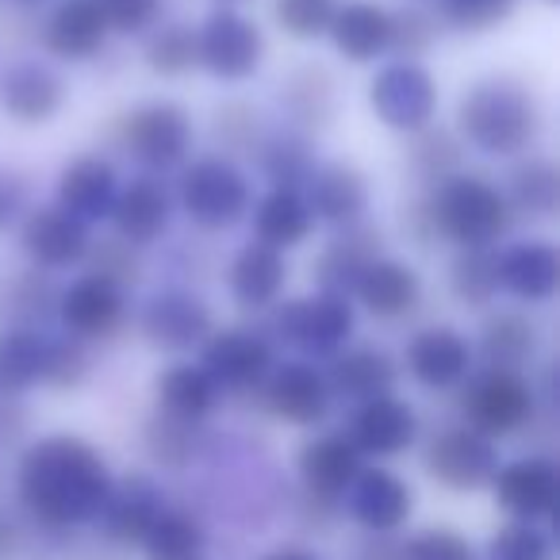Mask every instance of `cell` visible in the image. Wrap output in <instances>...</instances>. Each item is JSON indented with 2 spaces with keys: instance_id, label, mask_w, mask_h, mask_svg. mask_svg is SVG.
<instances>
[{
  "instance_id": "obj_39",
  "label": "cell",
  "mask_w": 560,
  "mask_h": 560,
  "mask_svg": "<svg viewBox=\"0 0 560 560\" xmlns=\"http://www.w3.org/2000/svg\"><path fill=\"white\" fill-rule=\"evenodd\" d=\"M58 289H62V280L32 269V265L4 272L0 277V327L55 330Z\"/></svg>"
},
{
  "instance_id": "obj_36",
  "label": "cell",
  "mask_w": 560,
  "mask_h": 560,
  "mask_svg": "<svg viewBox=\"0 0 560 560\" xmlns=\"http://www.w3.org/2000/svg\"><path fill=\"white\" fill-rule=\"evenodd\" d=\"M249 238L261 246L277 249V254H296L315 238V215L307 208L304 192L296 188H261L249 208Z\"/></svg>"
},
{
  "instance_id": "obj_30",
  "label": "cell",
  "mask_w": 560,
  "mask_h": 560,
  "mask_svg": "<svg viewBox=\"0 0 560 560\" xmlns=\"http://www.w3.org/2000/svg\"><path fill=\"white\" fill-rule=\"evenodd\" d=\"M124 185V173L101 150H85L73 154L58 165L55 173V203L62 211H70L73 219H81L85 226H104L112 215V203Z\"/></svg>"
},
{
  "instance_id": "obj_28",
  "label": "cell",
  "mask_w": 560,
  "mask_h": 560,
  "mask_svg": "<svg viewBox=\"0 0 560 560\" xmlns=\"http://www.w3.org/2000/svg\"><path fill=\"white\" fill-rule=\"evenodd\" d=\"M165 506H170V495H165L162 480L150 468H131V472L116 476L93 529L108 549H139V541Z\"/></svg>"
},
{
  "instance_id": "obj_24",
  "label": "cell",
  "mask_w": 560,
  "mask_h": 560,
  "mask_svg": "<svg viewBox=\"0 0 560 560\" xmlns=\"http://www.w3.org/2000/svg\"><path fill=\"white\" fill-rule=\"evenodd\" d=\"M476 365L506 369V373H534L545 358V323L537 312L514 304H495L480 315L472 330Z\"/></svg>"
},
{
  "instance_id": "obj_41",
  "label": "cell",
  "mask_w": 560,
  "mask_h": 560,
  "mask_svg": "<svg viewBox=\"0 0 560 560\" xmlns=\"http://www.w3.org/2000/svg\"><path fill=\"white\" fill-rule=\"evenodd\" d=\"M211 534L192 506L170 503L139 541L142 560H208Z\"/></svg>"
},
{
  "instance_id": "obj_57",
  "label": "cell",
  "mask_w": 560,
  "mask_h": 560,
  "mask_svg": "<svg viewBox=\"0 0 560 560\" xmlns=\"http://www.w3.org/2000/svg\"><path fill=\"white\" fill-rule=\"evenodd\" d=\"M27 438H32V411H27V399L0 396V453L20 450Z\"/></svg>"
},
{
  "instance_id": "obj_35",
  "label": "cell",
  "mask_w": 560,
  "mask_h": 560,
  "mask_svg": "<svg viewBox=\"0 0 560 560\" xmlns=\"http://www.w3.org/2000/svg\"><path fill=\"white\" fill-rule=\"evenodd\" d=\"M150 399H154L158 415H170L177 422H192V427H208L226 404L219 384L196 365V358H177L162 365L150 381Z\"/></svg>"
},
{
  "instance_id": "obj_16",
  "label": "cell",
  "mask_w": 560,
  "mask_h": 560,
  "mask_svg": "<svg viewBox=\"0 0 560 560\" xmlns=\"http://www.w3.org/2000/svg\"><path fill=\"white\" fill-rule=\"evenodd\" d=\"M70 104V78L43 55H12L0 62V116L24 131L50 127Z\"/></svg>"
},
{
  "instance_id": "obj_45",
  "label": "cell",
  "mask_w": 560,
  "mask_h": 560,
  "mask_svg": "<svg viewBox=\"0 0 560 560\" xmlns=\"http://www.w3.org/2000/svg\"><path fill=\"white\" fill-rule=\"evenodd\" d=\"M139 66L158 81H185L196 73V27L188 20H162L139 39Z\"/></svg>"
},
{
  "instance_id": "obj_44",
  "label": "cell",
  "mask_w": 560,
  "mask_h": 560,
  "mask_svg": "<svg viewBox=\"0 0 560 560\" xmlns=\"http://www.w3.org/2000/svg\"><path fill=\"white\" fill-rule=\"evenodd\" d=\"M265 131H269V116L249 96H223L208 116L211 150L223 158H234V162H246Z\"/></svg>"
},
{
  "instance_id": "obj_52",
  "label": "cell",
  "mask_w": 560,
  "mask_h": 560,
  "mask_svg": "<svg viewBox=\"0 0 560 560\" xmlns=\"http://www.w3.org/2000/svg\"><path fill=\"white\" fill-rule=\"evenodd\" d=\"M338 0H272L269 20L277 35H284L296 47H315L327 39V27L335 20Z\"/></svg>"
},
{
  "instance_id": "obj_25",
  "label": "cell",
  "mask_w": 560,
  "mask_h": 560,
  "mask_svg": "<svg viewBox=\"0 0 560 560\" xmlns=\"http://www.w3.org/2000/svg\"><path fill=\"white\" fill-rule=\"evenodd\" d=\"M491 503L511 522H541L549 526L560 503V465L549 453H518L503 457L491 480Z\"/></svg>"
},
{
  "instance_id": "obj_26",
  "label": "cell",
  "mask_w": 560,
  "mask_h": 560,
  "mask_svg": "<svg viewBox=\"0 0 560 560\" xmlns=\"http://www.w3.org/2000/svg\"><path fill=\"white\" fill-rule=\"evenodd\" d=\"M223 277L226 300L238 307L249 319H261L269 307H277L280 300L289 296L292 284V261L277 249L261 246V242H242L231 249V257L219 269Z\"/></svg>"
},
{
  "instance_id": "obj_4",
  "label": "cell",
  "mask_w": 560,
  "mask_h": 560,
  "mask_svg": "<svg viewBox=\"0 0 560 560\" xmlns=\"http://www.w3.org/2000/svg\"><path fill=\"white\" fill-rule=\"evenodd\" d=\"M173 203L177 215L203 238L231 234L249 219L257 196V180L246 170V162H234L215 150L192 154L173 173Z\"/></svg>"
},
{
  "instance_id": "obj_55",
  "label": "cell",
  "mask_w": 560,
  "mask_h": 560,
  "mask_svg": "<svg viewBox=\"0 0 560 560\" xmlns=\"http://www.w3.org/2000/svg\"><path fill=\"white\" fill-rule=\"evenodd\" d=\"M112 39H142L165 20V0H101Z\"/></svg>"
},
{
  "instance_id": "obj_20",
  "label": "cell",
  "mask_w": 560,
  "mask_h": 560,
  "mask_svg": "<svg viewBox=\"0 0 560 560\" xmlns=\"http://www.w3.org/2000/svg\"><path fill=\"white\" fill-rule=\"evenodd\" d=\"M272 104H277V124H289L319 139L342 116V81H338L335 66L319 62V58H300L277 78Z\"/></svg>"
},
{
  "instance_id": "obj_8",
  "label": "cell",
  "mask_w": 560,
  "mask_h": 560,
  "mask_svg": "<svg viewBox=\"0 0 560 560\" xmlns=\"http://www.w3.org/2000/svg\"><path fill=\"white\" fill-rule=\"evenodd\" d=\"M219 327L215 304L192 284H162V289L147 292L139 304L131 307V330L147 350L162 353V358H192L208 335Z\"/></svg>"
},
{
  "instance_id": "obj_53",
  "label": "cell",
  "mask_w": 560,
  "mask_h": 560,
  "mask_svg": "<svg viewBox=\"0 0 560 560\" xmlns=\"http://www.w3.org/2000/svg\"><path fill=\"white\" fill-rule=\"evenodd\" d=\"M85 269L104 280H112L116 289L135 292L142 280H147L150 261H147V249H135L131 242L116 238V234H96Z\"/></svg>"
},
{
  "instance_id": "obj_34",
  "label": "cell",
  "mask_w": 560,
  "mask_h": 560,
  "mask_svg": "<svg viewBox=\"0 0 560 560\" xmlns=\"http://www.w3.org/2000/svg\"><path fill=\"white\" fill-rule=\"evenodd\" d=\"M381 254H388V234H384V226L373 223V219L342 226V231H330V238L323 242L312 257V284L319 292L350 296L353 280L361 277V269Z\"/></svg>"
},
{
  "instance_id": "obj_47",
  "label": "cell",
  "mask_w": 560,
  "mask_h": 560,
  "mask_svg": "<svg viewBox=\"0 0 560 560\" xmlns=\"http://www.w3.org/2000/svg\"><path fill=\"white\" fill-rule=\"evenodd\" d=\"M96 376V350L66 330H47L43 342V388L58 396H78Z\"/></svg>"
},
{
  "instance_id": "obj_38",
  "label": "cell",
  "mask_w": 560,
  "mask_h": 560,
  "mask_svg": "<svg viewBox=\"0 0 560 560\" xmlns=\"http://www.w3.org/2000/svg\"><path fill=\"white\" fill-rule=\"evenodd\" d=\"M246 162L254 165V180H261L265 188H296V192H304L307 177L319 165V139H312V135L296 131L289 124H269V131L261 135V142H257Z\"/></svg>"
},
{
  "instance_id": "obj_13",
  "label": "cell",
  "mask_w": 560,
  "mask_h": 560,
  "mask_svg": "<svg viewBox=\"0 0 560 560\" xmlns=\"http://www.w3.org/2000/svg\"><path fill=\"white\" fill-rule=\"evenodd\" d=\"M419 445L422 472L442 491H453V495H480V491H488L499 465H503L499 442L476 434L465 422H445V427H438Z\"/></svg>"
},
{
  "instance_id": "obj_15",
  "label": "cell",
  "mask_w": 560,
  "mask_h": 560,
  "mask_svg": "<svg viewBox=\"0 0 560 560\" xmlns=\"http://www.w3.org/2000/svg\"><path fill=\"white\" fill-rule=\"evenodd\" d=\"M16 249L24 265L50 277H66V272H81L89 261L96 231L62 211L55 200L27 203L24 215L16 219Z\"/></svg>"
},
{
  "instance_id": "obj_27",
  "label": "cell",
  "mask_w": 560,
  "mask_h": 560,
  "mask_svg": "<svg viewBox=\"0 0 560 560\" xmlns=\"http://www.w3.org/2000/svg\"><path fill=\"white\" fill-rule=\"evenodd\" d=\"M173 223H177V203H173V188L165 177L154 173H131L119 185V196L112 203L108 234L131 242L135 249H154L170 238Z\"/></svg>"
},
{
  "instance_id": "obj_32",
  "label": "cell",
  "mask_w": 560,
  "mask_h": 560,
  "mask_svg": "<svg viewBox=\"0 0 560 560\" xmlns=\"http://www.w3.org/2000/svg\"><path fill=\"white\" fill-rule=\"evenodd\" d=\"M361 453L350 445L342 430H312L292 453V472H296V491L327 503H342L346 488L361 472Z\"/></svg>"
},
{
  "instance_id": "obj_60",
  "label": "cell",
  "mask_w": 560,
  "mask_h": 560,
  "mask_svg": "<svg viewBox=\"0 0 560 560\" xmlns=\"http://www.w3.org/2000/svg\"><path fill=\"white\" fill-rule=\"evenodd\" d=\"M12 12H24V16H43V9H47L50 0H4Z\"/></svg>"
},
{
  "instance_id": "obj_43",
  "label": "cell",
  "mask_w": 560,
  "mask_h": 560,
  "mask_svg": "<svg viewBox=\"0 0 560 560\" xmlns=\"http://www.w3.org/2000/svg\"><path fill=\"white\" fill-rule=\"evenodd\" d=\"M445 292L460 312L483 315L499 300V277H495V249H450L445 261Z\"/></svg>"
},
{
  "instance_id": "obj_31",
  "label": "cell",
  "mask_w": 560,
  "mask_h": 560,
  "mask_svg": "<svg viewBox=\"0 0 560 560\" xmlns=\"http://www.w3.org/2000/svg\"><path fill=\"white\" fill-rule=\"evenodd\" d=\"M323 43L335 50L342 66L373 70L384 58H392V4H384V0H338Z\"/></svg>"
},
{
  "instance_id": "obj_50",
  "label": "cell",
  "mask_w": 560,
  "mask_h": 560,
  "mask_svg": "<svg viewBox=\"0 0 560 560\" xmlns=\"http://www.w3.org/2000/svg\"><path fill=\"white\" fill-rule=\"evenodd\" d=\"M66 545H70V537L43 529L16 503L0 506V560H50Z\"/></svg>"
},
{
  "instance_id": "obj_56",
  "label": "cell",
  "mask_w": 560,
  "mask_h": 560,
  "mask_svg": "<svg viewBox=\"0 0 560 560\" xmlns=\"http://www.w3.org/2000/svg\"><path fill=\"white\" fill-rule=\"evenodd\" d=\"M399 234H404L407 246L422 249H438V238H434V226H430V215H427V203H422V192H411L399 208Z\"/></svg>"
},
{
  "instance_id": "obj_48",
  "label": "cell",
  "mask_w": 560,
  "mask_h": 560,
  "mask_svg": "<svg viewBox=\"0 0 560 560\" xmlns=\"http://www.w3.org/2000/svg\"><path fill=\"white\" fill-rule=\"evenodd\" d=\"M434 16L442 20L445 32L465 35V39H483L511 24L526 0H427Z\"/></svg>"
},
{
  "instance_id": "obj_17",
  "label": "cell",
  "mask_w": 560,
  "mask_h": 560,
  "mask_svg": "<svg viewBox=\"0 0 560 560\" xmlns=\"http://www.w3.org/2000/svg\"><path fill=\"white\" fill-rule=\"evenodd\" d=\"M257 407L269 415L272 422H284L292 430H323L335 415V396L323 365L304 358H280L265 384L257 388Z\"/></svg>"
},
{
  "instance_id": "obj_19",
  "label": "cell",
  "mask_w": 560,
  "mask_h": 560,
  "mask_svg": "<svg viewBox=\"0 0 560 560\" xmlns=\"http://www.w3.org/2000/svg\"><path fill=\"white\" fill-rule=\"evenodd\" d=\"M419 491L392 465H361L342 495V518H350L365 537H399L415 518Z\"/></svg>"
},
{
  "instance_id": "obj_3",
  "label": "cell",
  "mask_w": 560,
  "mask_h": 560,
  "mask_svg": "<svg viewBox=\"0 0 560 560\" xmlns=\"http://www.w3.org/2000/svg\"><path fill=\"white\" fill-rule=\"evenodd\" d=\"M422 203L438 246L445 249H499L518 226L499 177L472 165L445 177L442 185L422 188Z\"/></svg>"
},
{
  "instance_id": "obj_33",
  "label": "cell",
  "mask_w": 560,
  "mask_h": 560,
  "mask_svg": "<svg viewBox=\"0 0 560 560\" xmlns=\"http://www.w3.org/2000/svg\"><path fill=\"white\" fill-rule=\"evenodd\" d=\"M330 384V396L335 404H365V399L376 396H388V392H399V358L388 350V346H376V342H350L342 353L323 365Z\"/></svg>"
},
{
  "instance_id": "obj_42",
  "label": "cell",
  "mask_w": 560,
  "mask_h": 560,
  "mask_svg": "<svg viewBox=\"0 0 560 560\" xmlns=\"http://www.w3.org/2000/svg\"><path fill=\"white\" fill-rule=\"evenodd\" d=\"M139 445L158 472H188L203 457V427L150 411L139 427Z\"/></svg>"
},
{
  "instance_id": "obj_11",
  "label": "cell",
  "mask_w": 560,
  "mask_h": 560,
  "mask_svg": "<svg viewBox=\"0 0 560 560\" xmlns=\"http://www.w3.org/2000/svg\"><path fill=\"white\" fill-rule=\"evenodd\" d=\"M277 361L280 350L265 335L261 319L219 323L208 342L196 350V365L219 384L223 399H254Z\"/></svg>"
},
{
  "instance_id": "obj_62",
  "label": "cell",
  "mask_w": 560,
  "mask_h": 560,
  "mask_svg": "<svg viewBox=\"0 0 560 560\" xmlns=\"http://www.w3.org/2000/svg\"><path fill=\"white\" fill-rule=\"evenodd\" d=\"M537 4H545V9H560V0H537Z\"/></svg>"
},
{
  "instance_id": "obj_58",
  "label": "cell",
  "mask_w": 560,
  "mask_h": 560,
  "mask_svg": "<svg viewBox=\"0 0 560 560\" xmlns=\"http://www.w3.org/2000/svg\"><path fill=\"white\" fill-rule=\"evenodd\" d=\"M27 203H32V200H27L24 177H20V173H12V170H0V231H9V226L24 215Z\"/></svg>"
},
{
  "instance_id": "obj_61",
  "label": "cell",
  "mask_w": 560,
  "mask_h": 560,
  "mask_svg": "<svg viewBox=\"0 0 560 560\" xmlns=\"http://www.w3.org/2000/svg\"><path fill=\"white\" fill-rule=\"evenodd\" d=\"M215 4H231V9H246V4H254V0H215Z\"/></svg>"
},
{
  "instance_id": "obj_14",
  "label": "cell",
  "mask_w": 560,
  "mask_h": 560,
  "mask_svg": "<svg viewBox=\"0 0 560 560\" xmlns=\"http://www.w3.org/2000/svg\"><path fill=\"white\" fill-rule=\"evenodd\" d=\"M472 369H476L472 335L445 319L415 327L407 335L404 350H399V373L415 388L430 392V396H453L472 376Z\"/></svg>"
},
{
  "instance_id": "obj_9",
  "label": "cell",
  "mask_w": 560,
  "mask_h": 560,
  "mask_svg": "<svg viewBox=\"0 0 560 560\" xmlns=\"http://www.w3.org/2000/svg\"><path fill=\"white\" fill-rule=\"evenodd\" d=\"M196 73L219 85H249L269 62V32L246 9L211 4L196 20Z\"/></svg>"
},
{
  "instance_id": "obj_1",
  "label": "cell",
  "mask_w": 560,
  "mask_h": 560,
  "mask_svg": "<svg viewBox=\"0 0 560 560\" xmlns=\"http://www.w3.org/2000/svg\"><path fill=\"white\" fill-rule=\"evenodd\" d=\"M116 483L108 453L85 434L50 430L27 438L12 468V503L50 534L73 537L101 518Z\"/></svg>"
},
{
  "instance_id": "obj_59",
  "label": "cell",
  "mask_w": 560,
  "mask_h": 560,
  "mask_svg": "<svg viewBox=\"0 0 560 560\" xmlns=\"http://www.w3.org/2000/svg\"><path fill=\"white\" fill-rule=\"evenodd\" d=\"M257 560H323L319 549H312V545L304 541H284V545H272L269 552H261Z\"/></svg>"
},
{
  "instance_id": "obj_7",
  "label": "cell",
  "mask_w": 560,
  "mask_h": 560,
  "mask_svg": "<svg viewBox=\"0 0 560 560\" xmlns=\"http://www.w3.org/2000/svg\"><path fill=\"white\" fill-rule=\"evenodd\" d=\"M453 404H457V422H465L476 434L491 438L499 445L529 434L552 415L537 399L529 373H506V369L483 365H476L472 376L453 392Z\"/></svg>"
},
{
  "instance_id": "obj_18",
  "label": "cell",
  "mask_w": 560,
  "mask_h": 560,
  "mask_svg": "<svg viewBox=\"0 0 560 560\" xmlns=\"http://www.w3.org/2000/svg\"><path fill=\"white\" fill-rule=\"evenodd\" d=\"M338 430L350 438V445L361 453V460H369V465H392V460L419 450L422 415L407 396L388 392V396L353 404Z\"/></svg>"
},
{
  "instance_id": "obj_23",
  "label": "cell",
  "mask_w": 560,
  "mask_h": 560,
  "mask_svg": "<svg viewBox=\"0 0 560 560\" xmlns=\"http://www.w3.org/2000/svg\"><path fill=\"white\" fill-rule=\"evenodd\" d=\"M495 277L499 296H506L514 307L541 312L552 307L560 296V249L545 234L526 238H506L495 249Z\"/></svg>"
},
{
  "instance_id": "obj_54",
  "label": "cell",
  "mask_w": 560,
  "mask_h": 560,
  "mask_svg": "<svg viewBox=\"0 0 560 560\" xmlns=\"http://www.w3.org/2000/svg\"><path fill=\"white\" fill-rule=\"evenodd\" d=\"M399 560H480V545L457 526H422L399 534Z\"/></svg>"
},
{
  "instance_id": "obj_46",
  "label": "cell",
  "mask_w": 560,
  "mask_h": 560,
  "mask_svg": "<svg viewBox=\"0 0 560 560\" xmlns=\"http://www.w3.org/2000/svg\"><path fill=\"white\" fill-rule=\"evenodd\" d=\"M43 342L47 330L0 327V396L27 399L43 388Z\"/></svg>"
},
{
  "instance_id": "obj_2",
  "label": "cell",
  "mask_w": 560,
  "mask_h": 560,
  "mask_svg": "<svg viewBox=\"0 0 560 560\" xmlns=\"http://www.w3.org/2000/svg\"><path fill=\"white\" fill-rule=\"evenodd\" d=\"M450 127L468 154L514 162L541 147L549 131V104L537 81L522 70H488L460 85Z\"/></svg>"
},
{
  "instance_id": "obj_63",
  "label": "cell",
  "mask_w": 560,
  "mask_h": 560,
  "mask_svg": "<svg viewBox=\"0 0 560 560\" xmlns=\"http://www.w3.org/2000/svg\"><path fill=\"white\" fill-rule=\"evenodd\" d=\"M0 4H4V0H0Z\"/></svg>"
},
{
  "instance_id": "obj_22",
  "label": "cell",
  "mask_w": 560,
  "mask_h": 560,
  "mask_svg": "<svg viewBox=\"0 0 560 560\" xmlns=\"http://www.w3.org/2000/svg\"><path fill=\"white\" fill-rule=\"evenodd\" d=\"M35 43L55 66H93L112 47L101 0H50L35 24Z\"/></svg>"
},
{
  "instance_id": "obj_10",
  "label": "cell",
  "mask_w": 560,
  "mask_h": 560,
  "mask_svg": "<svg viewBox=\"0 0 560 560\" xmlns=\"http://www.w3.org/2000/svg\"><path fill=\"white\" fill-rule=\"evenodd\" d=\"M365 108L384 131L407 135L422 131L442 112V81L427 62L415 58H384L365 81Z\"/></svg>"
},
{
  "instance_id": "obj_6",
  "label": "cell",
  "mask_w": 560,
  "mask_h": 560,
  "mask_svg": "<svg viewBox=\"0 0 560 560\" xmlns=\"http://www.w3.org/2000/svg\"><path fill=\"white\" fill-rule=\"evenodd\" d=\"M265 335L277 342V350H289L292 358L327 365L335 353L358 342L361 315L350 296L338 292H304V296H284L277 307L261 315Z\"/></svg>"
},
{
  "instance_id": "obj_37",
  "label": "cell",
  "mask_w": 560,
  "mask_h": 560,
  "mask_svg": "<svg viewBox=\"0 0 560 560\" xmlns=\"http://www.w3.org/2000/svg\"><path fill=\"white\" fill-rule=\"evenodd\" d=\"M506 203H511L518 223H552L560 211V165L545 150L506 162V173L499 177Z\"/></svg>"
},
{
  "instance_id": "obj_40",
  "label": "cell",
  "mask_w": 560,
  "mask_h": 560,
  "mask_svg": "<svg viewBox=\"0 0 560 560\" xmlns=\"http://www.w3.org/2000/svg\"><path fill=\"white\" fill-rule=\"evenodd\" d=\"M465 165H468L465 142H460V135L453 131L450 124H442V119H434L430 127H422V131L404 139V170H407V177H411L415 192L442 185L445 177L460 173Z\"/></svg>"
},
{
  "instance_id": "obj_21",
  "label": "cell",
  "mask_w": 560,
  "mask_h": 560,
  "mask_svg": "<svg viewBox=\"0 0 560 560\" xmlns=\"http://www.w3.org/2000/svg\"><path fill=\"white\" fill-rule=\"evenodd\" d=\"M350 300L358 315H369L373 323L384 327H399V323L415 319L427 307V277L422 269L404 254H381L361 269L353 280Z\"/></svg>"
},
{
  "instance_id": "obj_49",
  "label": "cell",
  "mask_w": 560,
  "mask_h": 560,
  "mask_svg": "<svg viewBox=\"0 0 560 560\" xmlns=\"http://www.w3.org/2000/svg\"><path fill=\"white\" fill-rule=\"evenodd\" d=\"M445 27L427 0H404L392 4V58H415L427 62L430 50L442 43Z\"/></svg>"
},
{
  "instance_id": "obj_29",
  "label": "cell",
  "mask_w": 560,
  "mask_h": 560,
  "mask_svg": "<svg viewBox=\"0 0 560 560\" xmlns=\"http://www.w3.org/2000/svg\"><path fill=\"white\" fill-rule=\"evenodd\" d=\"M304 200L315 215V226L342 231L365 223L373 211V180L350 158H319L315 173L304 185Z\"/></svg>"
},
{
  "instance_id": "obj_5",
  "label": "cell",
  "mask_w": 560,
  "mask_h": 560,
  "mask_svg": "<svg viewBox=\"0 0 560 560\" xmlns=\"http://www.w3.org/2000/svg\"><path fill=\"white\" fill-rule=\"evenodd\" d=\"M196 116L177 96H142L112 116L108 142L139 173L170 177L196 154Z\"/></svg>"
},
{
  "instance_id": "obj_51",
  "label": "cell",
  "mask_w": 560,
  "mask_h": 560,
  "mask_svg": "<svg viewBox=\"0 0 560 560\" xmlns=\"http://www.w3.org/2000/svg\"><path fill=\"white\" fill-rule=\"evenodd\" d=\"M480 560H557L552 529L541 522H499L483 541Z\"/></svg>"
},
{
  "instance_id": "obj_12",
  "label": "cell",
  "mask_w": 560,
  "mask_h": 560,
  "mask_svg": "<svg viewBox=\"0 0 560 560\" xmlns=\"http://www.w3.org/2000/svg\"><path fill=\"white\" fill-rule=\"evenodd\" d=\"M55 327L81 338L85 346H116L131 335V292L116 289L112 280L81 269L58 289Z\"/></svg>"
}]
</instances>
